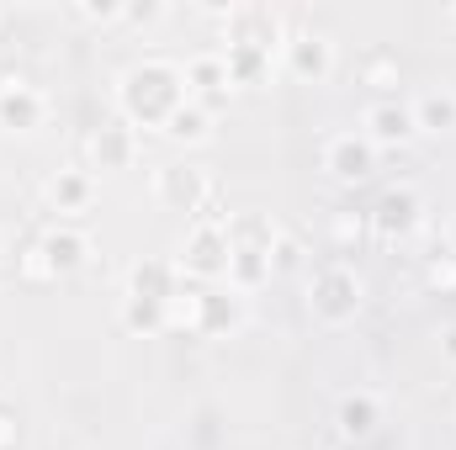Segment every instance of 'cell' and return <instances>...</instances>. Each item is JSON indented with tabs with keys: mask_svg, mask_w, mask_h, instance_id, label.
Listing matches in <instances>:
<instances>
[{
	"mask_svg": "<svg viewBox=\"0 0 456 450\" xmlns=\"http://www.w3.org/2000/svg\"><path fill=\"white\" fill-rule=\"evenodd\" d=\"M43 117H48V101H43L37 85L0 80V127L5 133H32V127H43Z\"/></svg>",
	"mask_w": 456,
	"mask_h": 450,
	"instance_id": "cell-12",
	"label": "cell"
},
{
	"mask_svg": "<svg viewBox=\"0 0 456 450\" xmlns=\"http://www.w3.org/2000/svg\"><path fill=\"white\" fill-rule=\"evenodd\" d=\"M228 249H271L281 233L271 218H260V213H239V218H228Z\"/></svg>",
	"mask_w": 456,
	"mask_h": 450,
	"instance_id": "cell-20",
	"label": "cell"
},
{
	"mask_svg": "<svg viewBox=\"0 0 456 450\" xmlns=\"http://www.w3.org/2000/svg\"><path fill=\"white\" fill-rule=\"evenodd\" d=\"M324 170L345 181V186H355V181H366L371 170H377V149L361 138V133H340V138H330V149H324Z\"/></svg>",
	"mask_w": 456,
	"mask_h": 450,
	"instance_id": "cell-13",
	"label": "cell"
},
{
	"mask_svg": "<svg viewBox=\"0 0 456 450\" xmlns=\"http://www.w3.org/2000/svg\"><path fill=\"white\" fill-rule=\"evenodd\" d=\"M414 133H419V127H414V107H403V101H393V96H382V101L366 107L361 138H366L371 149H403Z\"/></svg>",
	"mask_w": 456,
	"mask_h": 450,
	"instance_id": "cell-11",
	"label": "cell"
},
{
	"mask_svg": "<svg viewBox=\"0 0 456 450\" xmlns=\"http://www.w3.org/2000/svg\"><path fill=\"white\" fill-rule=\"evenodd\" d=\"M16 446H21V424H16L11 408H0V450H16Z\"/></svg>",
	"mask_w": 456,
	"mask_h": 450,
	"instance_id": "cell-28",
	"label": "cell"
},
{
	"mask_svg": "<svg viewBox=\"0 0 456 450\" xmlns=\"http://www.w3.org/2000/svg\"><path fill=\"white\" fill-rule=\"evenodd\" d=\"M91 197H96L91 170H59V175L48 181V202H53L59 213H86V207H91Z\"/></svg>",
	"mask_w": 456,
	"mask_h": 450,
	"instance_id": "cell-16",
	"label": "cell"
},
{
	"mask_svg": "<svg viewBox=\"0 0 456 450\" xmlns=\"http://www.w3.org/2000/svg\"><path fill=\"white\" fill-rule=\"evenodd\" d=\"M154 202L165 207V213H186L191 223H202L218 202H213V181H208V170H197V165H159L154 170Z\"/></svg>",
	"mask_w": 456,
	"mask_h": 450,
	"instance_id": "cell-3",
	"label": "cell"
},
{
	"mask_svg": "<svg viewBox=\"0 0 456 450\" xmlns=\"http://www.w3.org/2000/svg\"><path fill=\"white\" fill-rule=\"evenodd\" d=\"M441 360H452V366H456V324L441 329Z\"/></svg>",
	"mask_w": 456,
	"mask_h": 450,
	"instance_id": "cell-30",
	"label": "cell"
},
{
	"mask_svg": "<svg viewBox=\"0 0 456 450\" xmlns=\"http://www.w3.org/2000/svg\"><path fill=\"white\" fill-rule=\"evenodd\" d=\"M361 75H366V85L387 91V85H398V80H403V64H398V53H387V48H371V53L361 59Z\"/></svg>",
	"mask_w": 456,
	"mask_h": 450,
	"instance_id": "cell-24",
	"label": "cell"
},
{
	"mask_svg": "<svg viewBox=\"0 0 456 450\" xmlns=\"http://www.w3.org/2000/svg\"><path fill=\"white\" fill-rule=\"evenodd\" d=\"M414 127H419V133H446V127H456V96L452 91L419 96V101H414Z\"/></svg>",
	"mask_w": 456,
	"mask_h": 450,
	"instance_id": "cell-21",
	"label": "cell"
},
{
	"mask_svg": "<svg viewBox=\"0 0 456 450\" xmlns=\"http://www.w3.org/2000/svg\"><path fill=\"white\" fill-rule=\"evenodd\" d=\"M0 16H5V11H0Z\"/></svg>",
	"mask_w": 456,
	"mask_h": 450,
	"instance_id": "cell-34",
	"label": "cell"
},
{
	"mask_svg": "<svg viewBox=\"0 0 456 450\" xmlns=\"http://www.w3.org/2000/svg\"><path fill=\"white\" fill-rule=\"evenodd\" d=\"M335 424H340L345 440H371L377 424H382V403L371 392H350V398H340V408H335Z\"/></svg>",
	"mask_w": 456,
	"mask_h": 450,
	"instance_id": "cell-15",
	"label": "cell"
},
{
	"mask_svg": "<svg viewBox=\"0 0 456 450\" xmlns=\"http://www.w3.org/2000/svg\"><path fill=\"white\" fill-rule=\"evenodd\" d=\"M159 16H165V5H154V0H149V5H122V21H138V27H149V21H159Z\"/></svg>",
	"mask_w": 456,
	"mask_h": 450,
	"instance_id": "cell-29",
	"label": "cell"
},
{
	"mask_svg": "<svg viewBox=\"0 0 456 450\" xmlns=\"http://www.w3.org/2000/svg\"><path fill=\"white\" fill-rule=\"evenodd\" d=\"M297 265H303V244L281 233V238L271 244V276H281V270H297Z\"/></svg>",
	"mask_w": 456,
	"mask_h": 450,
	"instance_id": "cell-25",
	"label": "cell"
},
{
	"mask_svg": "<svg viewBox=\"0 0 456 450\" xmlns=\"http://www.w3.org/2000/svg\"><path fill=\"white\" fill-rule=\"evenodd\" d=\"M181 302V297H175ZM181 324L191 329V334L202 339H228L239 324H244V297L228 286V292H186V302H181Z\"/></svg>",
	"mask_w": 456,
	"mask_h": 450,
	"instance_id": "cell-4",
	"label": "cell"
},
{
	"mask_svg": "<svg viewBox=\"0 0 456 450\" xmlns=\"http://www.w3.org/2000/svg\"><path fill=\"white\" fill-rule=\"evenodd\" d=\"M86 260H91V238H86V233H75V228H48V233L27 249V276L59 281V276H75Z\"/></svg>",
	"mask_w": 456,
	"mask_h": 450,
	"instance_id": "cell-5",
	"label": "cell"
},
{
	"mask_svg": "<svg viewBox=\"0 0 456 450\" xmlns=\"http://www.w3.org/2000/svg\"><path fill=\"white\" fill-rule=\"evenodd\" d=\"M0 254H5V233H0Z\"/></svg>",
	"mask_w": 456,
	"mask_h": 450,
	"instance_id": "cell-32",
	"label": "cell"
},
{
	"mask_svg": "<svg viewBox=\"0 0 456 450\" xmlns=\"http://www.w3.org/2000/svg\"><path fill=\"white\" fill-rule=\"evenodd\" d=\"M425 281H430L436 292H456V254H441V260H430Z\"/></svg>",
	"mask_w": 456,
	"mask_h": 450,
	"instance_id": "cell-26",
	"label": "cell"
},
{
	"mask_svg": "<svg viewBox=\"0 0 456 450\" xmlns=\"http://www.w3.org/2000/svg\"><path fill=\"white\" fill-rule=\"evenodd\" d=\"M271 281V249H228V286L244 297Z\"/></svg>",
	"mask_w": 456,
	"mask_h": 450,
	"instance_id": "cell-17",
	"label": "cell"
},
{
	"mask_svg": "<svg viewBox=\"0 0 456 450\" xmlns=\"http://www.w3.org/2000/svg\"><path fill=\"white\" fill-rule=\"evenodd\" d=\"M186 91H197V96H202V107H208V96H224V91H228L224 53H197V59L186 64ZM197 96H191V101H197Z\"/></svg>",
	"mask_w": 456,
	"mask_h": 450,
	"instance_id": "cell-19",
	"label": "cell"
},
{
	"mask_svg": "<svg viewBox=\"0 0 456 450\" xmlns=\"http://www.w3.org/2000/svg\"><path fill=\"white\" fill-rule=\"evenodd\" d=\"M224 69H228V85H260L265 69H271V53H260V48H224Z\"/></svg>",
	"mask_w": 456,
	"mask_h": 450,
	"instance_id": "cell-22",
	"label": "cell"
},
{
	"mask_svg": "<svg viewBox=\"0 0 456 450\" xmlns=\"http://www.w3.org/2000/svg\"><path fill=\"white\" fill-rule=\"evenodd\" d=\"M224 43L228 48L276 53V48H287V21H281V11H271V5H228Z\"/></svg>",
	"mask_w": 456,
	"mask_h": 450,
	"instance_id": "cell-6",
	"label": "cell"
},
{
	"mask_svg": "<svg viewBox=\"0 0 456 450\" xmlns=\"http://www.w3.org/2000/svg\"><path fill=\"white\" fill-rule=\"evenodd\" d=\"M452 21H456V5H452Z\"/></svg>",
	"mask_w": 456,
	"mask_h": 450,
	"instance_id": "cell-33",
	"label": "cell"
},
{
	"mask_svg": "<svg viewBox=\"0 0 456 450\" xmlns=\"http://www.w3.org/2000/svg\"><path fill=\"white\" fill-rule=\"evenodd\" d=\"M181 276H197V281H224L228 276V228L224 223H191L186 244H181Z\"/></svg>",
	"mask_w": 456,
	"mask_h": 450,
	"instance_id": "cell-7",
	"label": "cell"
},
{
	"mask_svg": "<svg viewBox=\"0 0 456 450\" xmlns=\"http://www.w3.org/2000/svg\"><path fill=\"white\" fill-rule=\"evenodd\" d=\"M127 297L133 302H154V308H175V297H181V265L175 260H138L127 270Z\"/></svg>",
	"mask_w": 456,
	"mask_h": 450,
	"instance_id": "cell-10",
	"label": "cell"
},
{
	"mask_svg": "<svg viewBox=\"0 0 456 450\" xmlns=\"http://www.w3.org/2000/svg\"><path fill=\"white\" fill-rule=\"evenodd\" d=\"M159 133H165L170 143H186V149H191V143H208V138H213V112H208L202 101H186Z\"/></svg>",
	"mask_w": 456,
	"mask_h": 450,
	"instance_id": "cell-18",
	"label": "cell"
},
{
	"mask_svg": "<svg viewBox=\"0 0 456 450\" xmlns=\"http://www.w3.org/2000/svg\"><path fill=\"white\" fill-rule=\"evenodd\" d=\"M366 223H371L377 238L398 244V238H409L414 228L425 223V202H419L409 186H393V191H382V197H377V207L366 213Z\"/></svg>",
	"mask_w": 456,
	"mask_h": 450,
	"instance_id": "cell-8",
	"label": "cell"
},
{
	"mask_svg": "<svg viewBox=\"0 0 456 450\" xmlns=\"http://www.w3.org/2000/svg\"><path fill=\"white\" fill-rule=\"evenodd\" d=\"M446 254H456V223H452V249H446Z\"/></svg>",
	"mask_w": 456,
	"mask_h": 450,
	"instance_id": "cell-31",
	"label": "cell"
},
{
	"mask_svg": "<svg viewBox=\"0 0 456 450\" xmlns=\"http://www.w3.org/2000/svg\"><path fill=\"white\" fill-rule=\"evenodd\" d=\"M361 292H366L361 276L335 260V265H319V270H314V281H308V308H314L319 324H335V329H340V324H350V318L361 313Z\"/></svg>",
	"mask_w": 456,
	"mask_h": 450,
	"instance_id": "cell-2",
	"label": "cell"
},
{
	"mask_svg": "<svg viewBox=\"0 0 456 450\" xmlns=\"http://www.w3.org/2000/svg\"><path fill=\"white\" fill-rule=\"evenodd\" d=\"M133 154H138V143H133V127H127V122H102V127L86 138L91 170H127Z\"/></svg>",
	"mask_w": 456,
	"mask_h": 450,
	"instance_id": "cell-14",
	"label": "cell"
},
{
	"mask_svg": "<svg viewBox=\"0 0 456 450\" xmlns=\"http://www.w3.org/2000/svg\"><path fill=\"white\" fill-rule=\"evenodd\" d=\"M75 16H86V21H117V16H122V5H117V0H86Z\"/></svg>",
	"mask_w": 456,
	"mask_h": 450,
	"instance_id": "cell-27",
	"label": "cell"
},
{
	"mask_svg": "<svg viewBox=\"0 0 456 450\" xmlns=\"http://www.w3.org/2000/svg\"><path fill=\"white\" fill-rule=\"evenodd\" d=\"M186 101H191L186 69L170 64V59H138V64H127L122 80H117L122 122H138V127H165Z\"/></svg>",
	"mask_w": 456,
	"mask_h": 450,
	"instance_id": "cell-1",
	"label": "cell"
},
{
	"mask_svg": "<svg viewBox=\"0 0 456 450\" xmlns=\"http://www.w3.org/2000/svg\"><path fill=\"white\" fill-rule=\"evenodd\" d=\"M281 64H287V75H292V80L319 85V80H330V75H335V43H330L324 32H297V37H287Z\"/></svg>",
	"mask_w": 456,
	"mask_h": 450,
	"instance_id": "cell-9",
	"label": "cell"
},
{
	"mask_svg": "<svg viewBox=\"0 0 456 450\" xmlns=\"http://www.w3.org/2000/svg\"><path fill=\"white\" fill-rule=\"evenodd\" d=\"M170 324V308H154V302H133V297H122V329H133V334H159Z\"/></svg>",
	"mask_w": 456,
	"mask_h": 450,
	"instance_id": "cell-23",
	"label": "cell"
}]
</instances>
